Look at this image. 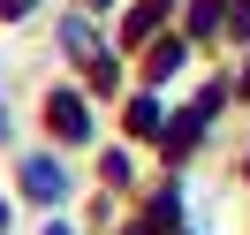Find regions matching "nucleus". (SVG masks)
Segmentation results:
<instances>
[{
	"label": "nucleus",
	"instance_id": "nucleus-1",
	"mask_svg": "<svg viewBox=\"0 0 250 235\" xmlns=\"http://www.w3.org/2000/svg\"><path fill=\"white\" fill-rule=\"evenodd\" d=\"M23 190H31L38 205H53L61 197V167H53V159H31V167H23Z\"/></svg>",
	"mask_w": 250,
	"mask_h": 235
},
{
	"label": "nucleus",
	"instance_id": "nucleus-3",
	"mask_svg": "<svg viewBox=\"0 0 250 235\" xmlns=\"http://www.w3.org/2000/svg\"><path fill=\"white\" fill-rule=\"evenodd\" d=\"M159 16H167V8H159V0H144L137 16H129V38H144V31H152V23H159Z\"/></svg>",
	"mask_w": 250,
	"mask_h": 235
},
{
	"label": "nucleus",
	"instance_id": "nucleus-6",
	"mask_svg": "<svg viewBox=\"0 0 250 235\" xmlns=\"http://www.w3.org/2000/svg\"><path fill=\"white\" fill-rule=\"evenodd\" d=\"M53 235H68V228H53Z\"/></svg>",
	"mask_w": 250,
	"mask_h": 235
},
{
	"label": "nucleus",
	"instance_id": "nucleus-2",
	"mask_svg": "<svg viewBox=\"0 0 250 235\" xmlns=\"http://www.w3.org/2000/svg\"><path fill=\"white\" fill-rule=\"evenodd\" d=\"M53 129H61V137H83V129H91V122H83V107H76V99H53Z\"/></svg>",
	"mask_w": 250,
	"mask_h": 235
},
{
	"label": "nucleus",
	"instance_id": "nucleus-4",
	"mask_svg": "<svg viewBox=\"0 0 250 235\" xmlns=\"http://www.w3.org/2000/svg\"><path fill=\"white\" fill-rule=\"evenodd\" d=\"M23 8H31V0H0V16H23Z\"/></svg>",
	"mask_w": 250,
	"mask_h": 235
},
{
	"label": "nucleus",
	"instance_id": "nucleus-5",
	"mask_svg": "<svg viewBox=\"0 0 250 235\" xmlns=\"http://www.w3.org/2000/svg\"><path fill=\"white\" fill-rule=\"evenodd\" d=\"M0 129H8V114H0Z\"/></svg>",
	"mask_w": 250,
	"mask_h": 235
}]
</instances>
